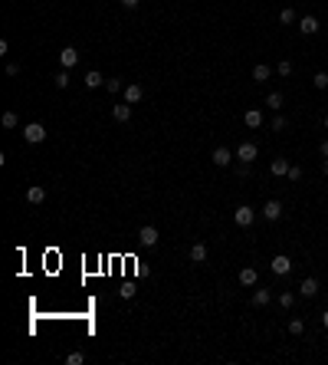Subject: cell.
Wrapping results in <instances>:
<instances>
[{"instance_id": "e575fe53", "label": "cell", "mask_w": 328, "mask_h": 365, "mask_svg": "<svg viewBox=\"0 0 328 365\" xmlns=\"http://www.w3.org/2000/svg\"><path fill=\"white\" fill-rule=\"evenodd\" d=\"M138 3H141V0H122V7H128V10H132V7H138Z\"/></svg>"}, {"instance_id": "6da1fadb", "label": "cell", "mask_w": 328, "mask_h": 365, "mask_svg": "<svg viewBox=\"0 0 328 365\" xmlns=\"http://www.w3.org/2000/svg\"><path fill=\"white\" fill-rule=\"evenodd\" d=\"M23 138L30 145H39V142H46V125L43 122H30V125L23 128Z\"/></svg>"}, {"instance_id": "f546056e", "label": "cell", "mask_w": 328, "mask_h": 365, "mask_svg": "<svg viewBox=\"0 0 328 365\" xmlns=\"http://www.w3.org/2000/svg\"><path fill=\"white\" fill-rule=\"evenodd\" d=\"M0 122H3V128H16V122H20V119H16L13 112H3V119H0Z\"/></svg>"}, {"instance_id": "277c9868", "label": "cell", "mask_w": 328, "mask_h": 365, "mask_svg": "<svg viewBox=\"0 0 328 365\" xmlns=\"http://www.w3.org/2000/svg\"><path fill=\"white\" fill-rule=\"evenodd\" d=\"M158 240H161V234H158V227H151V224H145V227H138V244H141V247H155Z\"/></svg>"}, {"instance_id": "f35d334b", "label": "cell", "mask_w": 328, "mask_h": 365, "mask_svg": "<svg viewBox=\"0 0 328 365\" xmlns=\"http://www.w3.org/2000/svg\"><path fill=\"white\" fill-rule=\"evenodd\" d=\"M325 72H328V66H325Z\"/></svg>"}, {"instance_id": "1f68e13d", "label": "cell", "mask_w": 328, "mask_h": 365, "mask_svg": "<svg viewBox=\"0 0 328 365\" xmlns=\"http://www.w3.org/2000/svg\"><path fill=\"white\" fill-rule=\"evenodd\" d=\"M286 178H289V181H302V168H299V165H292V168H289V175H286Z\"/></svg>"}, {"instance_id": "8992f818", "label": "cell", "mask_w": 328, "mask_h": 365, "mask_svg": "<svg viewBox=\"0 0 328 365\" xmlns=\"http://www.w3.org/2000/svg\"><path fill=\"white\" fill-rule=\"evenodd\" d=\"M236 158V151H230V148H223V145H220V148H213V155H210V161L217 168H230V161Z\"/></svg>"}, {"instance_id": "3957f363", "label": "cell", "mask_w": 328, "mask_h": 365, "mask_svg": "<svg viewBox=\"0 0 328 365\" xmlns=\"http://www.w3.org/2000/svg\"><path fill=\"white\" fill-rule=\"evenodd\" d=\"M236 158H240L243 165H253V161L259 158V148H256V142H243L240 148H236Z\"/></svg>"}, {"instance_id": "e0dca14e", "label": "cell", "mask_w": 328, "mask_h": 365, "mask_svg": "<svg viewBox=\"0 0 328 365\" xmlns=\"http://www.w3.org/2000/svg\"><path fill=\"white\" fill-rule=\"evenodd\" d=\"M243 122H246V128H259V125H263V112H259V109H250L246 115H243Z\"/></svg>"}, {"instance_id": "ffe728a7", "label": "cell", "mask_w": 328, "mask_h": 365, "mask_svg": "<svg viewBox=\"0 0 328 365\" xmlns=\"http://www.w3.org/2000/svg\"><path fill=\"white\" fill-rule=\"evenodd\" d=\"M269 76H273V69H269L266 63H256V66H253V79H256V82H266Z\"/></svg>"}, {"instance_id": "7a4b0ae2", "label": "cell", "mask_w": 328, "mask_h": 365, "mask_svg": "<svg viewBox=\"0 0 328 365\" xmlns=\"http://www.w3.org/2000/svg\"><path fill=\"white\" fill-rule=\"evenodd\" d=\"M233 221H236V227H250V224L256 221V211H253L250 204H240L233 211Z\"/></svg>"}, {"instance_id": "5bb4252c", "label": "cell", "mask_w": 328, "mask_h": 365, "mask_svg": "<svg viewBox=\"0 0 328 365\" xmlns=\"http://www.w3.org/2000/svg\"><path fill=\"white\" fill-rule=\"evenodd\" d=\"M289 161H286V158H273V165H269V171H273V175L276 178H286V175H289Z\"/></svg>"}, {"instance_id": "52a82bcc", "label": "cell", "mask_w": 328, "mask_h": 365, "mask_svg": "<svg viewBox=\"0 0 328 365\" xmlns=\"http://www.w3.org/2000/svg\"><path fill=\"white\" fill-rule=\"evenodd\" d=\"M299 296H305V300H315V296H319V280H315V277H305L302 283H299Z\"/></svg>"}, {"instance_id": "8d00e7d4", "label": "cell", "mask_w": 328, "mask_h": 365, "mask_svg": "<svg viewBox=\"0 0 328 365\" xmlns=\"http://www.w3.org/2000/svg\"><path fill=\"white\" fill-rule=\"evenodd\" d=\"M322 326H325V329H328V310L322 313Z\"/></svg>"}, {"instance_id": "74e56055", "label": "cell", "mask_w": 328, "mask_h": 365, "mask_svg": "<svg viewBox=\"0 0 328 365\" xmlns=\"http://www.w3.org/2000/svg\"><path fill=\"white\" fill-rule=\"evenodd\" d=\"M325 128H328V115H325Z\"/></svg>"}, {"instance_id": "9a60e30c", "label": "cell", "mask_w": 328, "mask_h": 365, "mask_svg": "<svg viewBox=\"0 0 328 365\" xmlns=\"http://www.w3.org/2000/svg\"><path fill=\"white\" fill-rule=\"evenodd\" d=\"M26 201H30V204H43V201H46V188H39V184H33V188L26 191Z\"/></svg>"}, {"instance_id": "836d02e7", "label": "cell", "mask_w": 328, "mask_h": 365, "mask_svg": "<svg viewBox=\"0 0 328 365\" xmlns=\"http://www.w3.org/2000/svg\"><path fill=\"white\" fill-rule=\"evenodd\" d=\"M319 151H322V158H328V138H325V142L319 145Z\"/></svg>"}, {"instance_id": "603a6c76", "label": "cell", "mask_w": 328, "mask_h": 365, "mask_svg": "<svg viewBox=\"0 0 328 365\" xmlns=\"http://www.w3.org/2000/svg\"><path fill=\"white\" fill-rule=\"evenodd\" d=\"M53 82H56V89H66V86H69V69H59L53 76Z\"/></svg>"}, {"instance_id": "ac0fdd59", "label": "cell", "mask_w": 328, "mask_h": 365, "mask_svg": "<svg viewBox=\"0 0 328 365\" xmlns=\"http://www.w3.org/2000/svg\"><path fill=\"white\" fill-rule=\"evenodd\" d=\"M207 254H210V250H207V244H203V240L190 247V260H194V263H203V260H207Z\"/></svg>"}, {"instance_id": "7402d4cb", "label": "cell", "mask_w": 328, "mask_h": 365, "mask_svg": "<svg viewBox=\"0 0 328 365\" xmlns=\"http://www.w3.org/2000/svg\"><path fill=\"white\" fill-rule=\"evenodd\" d=\"M279 23H286V26L296 23V10H292V7H282L279 10Z\"/></svg>"}, {"instance_id": "5b68a950", "label": "cell", "mask_w": 328, "mask_h": 365, "mask_svg": "<svg viewBox=\"0 0 328 365\" xmlns=\"http://www.w3.org/2000/svg\"><path fill=\"white\" fill-rule=\"evenodd\" d=\"M269 270H273L276 277H286V273L292 270V260H289V257H286V254H276L273 260H269Z\"/></svg>"}, {"instance_id": "83f0119b", "label": "cell", "mask_w": 328, "mask_h": 365, "mask_svg": "<svg viewBox=\"0 0 328 365\" xmlns=\"http://www.w3.org/2000/svg\"><path fill=\"white\" fill-rule=\"evenodd\" d=\"M312 86L315 89H328V72H315V76H312Z\"/></svg>"}, {"instance_id": "cb8c5ba5", "label": "cell", "mask_w": 328, "mask_h": 365, "mask_svg": "<svg viewBox=\"0 0 328 365\" xmlns=\"http://www.w3.org/2000/svg\"><path fill=\"white\" fill-rule=\"evenodd\" d=\"M266 105L279 112V109H282V92H269V95H266Z\"/></svg>"}, {"instance_id": "30bf717a", "label": "cell", "mask_w": 328, "mask_h": 365, "mask_svg": "<svg viewBox=\"0 0 328 365\" xmlns=\"http://www.w3.org/2000/svg\"><path fill=\"white\" fill-rule=\"evenodd\" d=\"M141 99H145V89H141L138 82H128V86H125V102L128 105H138Z\"/></svg>"}, {"instance_id": "f1b7e54d", "label": "cell", "mask_w": 328, "mask_h": 365, "mask_svg": "<svg viewBox=\"0 0 328 365\" xmlns=\"http://www.w3.org/2000/svg\"><path fill=\"white\" fill-rule=\"evenodd\" d=\"M105 89H109V92H122L125 82H122V79H105Z\"/></svg>"}, {"instance_id": "4316f807", "label": "cell", "mask_w": 328, "mask_h": 365, "mask_svg": "<svg viewBox=\"0 0 328 365\" xmlns=\"http://www.w3.org/2000/svg\"><path fill=\"white\" fill-rule=\"evenodd\" d=\"M302 333H305L302 319H289V336H302Z\"/></svg>"}, {"instance_id": "d6986e66", "label": "cell", "mask_w": 328, "mask_h": 365, "mask_svg": "<svg viewBox=\"0 0 328 365\" xmlns=\"http://www.w3.org/2000/svg\"><path fill=\"white\" fill-rule=\"evenodd\" d=\"M82 82H86V89H99V86H105V76H102V72H86V79H82Z\"/></svg>"}, {"instance_id": "4fadbf2b", "label": "cell", "mask_w": 328, "mask_h": 365, "mask_svg": "<svg viewBox=\"0 0 328 365\" xmlns=\"http://www.w3.org/2000/svg\"><path fill=\"white\" fill-rule=\"evenodd\" d=\"M112 119H115V122H128V119H132V105H128V102L112 105Z\"/></svg>"}, {"instance_id": "d4e9b609", "label": "cell", "mask_w": 328, "mask_h": 365, "mask_svg": "<svg viewBox=\"0 0 328 365\" xmlns=\"http://www.w3.org/2000/svg\"><path fill=\"white\" fill-rule=\"evenodd\" d=\"M292 69H296V66H292V59H282V63L276 66V72H279L282 79H286V76H292Z\"/></svg>"}, {"instance_id": "8fae6325", "label": "cell", "mask_w": 328, "mask_h": 365, "mask_svg": "<svg viewBox=\"0 0 328 365\" xmlns=\"http://www.w3.org/2000/svg\"><path fill=\"white\" fill-rule=\"evenodd\" d=\"M299 33H302V36H315V33H319V20H315L312 13L302 16V20H299Z\"/></svg>"}, {"instance_id": "2e32d148", "label": "cell", "mask_w": 328, "mask_h": 365, "mask_svg": "<svg viewBox=\"0 0 328 365\" xmlns=\"http://www.w3.org/2000/svg\"><path fill=\"white\" fill-rule=\"evenodd\" d=\"M269 303H273V293L263 290V286H256V293H253V306H269Z\"/></svg>"}, {"instance_id": "7c38bea8", "label": "cell", "mask_w": 328, "mask_h": 365, "mask_svg": "<svg viewBox=\"0 0 328 365\" xmlns=\"http://www.w3.org/2000/svg\"><path fill=\"white\" fill-rule=\"evenodd\" d=\"M240 283H243V286H256V283H259L256 267H243V270H240Z\"/></svg>"}, {"instance_id": "d6a6232c", "label": "cell", "mask_w": 328, "mask_h": 365, "mask_svg": "<svg viewBox=\"0 0 328 365\" xmlns=\"http://www.w3.org/2000/svg\"><path fill=\"white\" fill-rule=\"evenodd\" d=\"M286 125H289V122H286V115H276V119H273V132H282Z\"/></svg>"}, {"instance_id": "4dcf8cb0", "label": "cell", "mask_w": 328, "mask_h": 365, "mask_svg": "<svg viewBox=\"0 0 328 365\" xmlns=\"http://www.w3.org/2000/svg\"><path fill=\"white\" fill-rule=\"evenodd\" d=\"M82 362H86L82 352H69V356H66V365H82Z\"/></svg>"}, {"instance_id": "484cf974", "label": "cell", "mask_w": 328, "mask_h": 365, "mask_svg": "<svg viewBox=\"0 0 328 365\" xmlns=\"http://www.w3.org/2000/svg\"><path fill=\"white\" fill-rule=\"evenodd\" d=\"M135 293H138V290H135V283H122V286H118V296H122V300H132Z\"/></svg>"}, {"instance_id": "d590c367", "label": "cell", "mask_w": 328, "mask_h": 365, "mask_svg": "<svg viewBox=\"0 0 328 365\" xmlns=\"http://www.w3.org/2000/svg\"><path fill=\"white\" fill-rule=\"evenodd\" d=\"M322 175H325V178H328V158H325V161H322Z\"/></svg>"}, {"instance_id": "9c48e42d", "label": "cell", "mask_w": 328, "mask_h": 365, "mask_svg": "<svg viewBox=\"0 0 328 365\" xmlns=\"http://www.w3.org/2000/svg\"><path fill=\"white\" fill-rule=\"evenodd\" d=\"M76 63H79V49H72V46L59 49V66H63V69H72Z\"/></svg>"}, {"instance_id": "ba28073f", "label": "cell", "mask_w": 328, "mask_h": 365, "mask_svg": "<svg viewBox=\"0 0 328 365\" xmlns=\"http://www.w3.org/2000/svg\"><path fill=\"white\" fill-rule=\"evenodd\" d=\"M263 217H266V221H279V217H282V204H279V201H266V204H263Z\"/></svg>"}, {"instance_id": "44dd1931", "label": "cell", "mask_w": 328, "mask_h": 365, "mask_svg": "<svg viewBox=\"0 0 328 365\" xmlns=\"http://www.w3.org/2000/svg\"><path fill=\"white\" fill-rule=\"evenodd\" d=\"M276 300H279L282 310H292V306H296V293H289V290H282V293L276 296Z\"/></svg>"}]
</instances>
